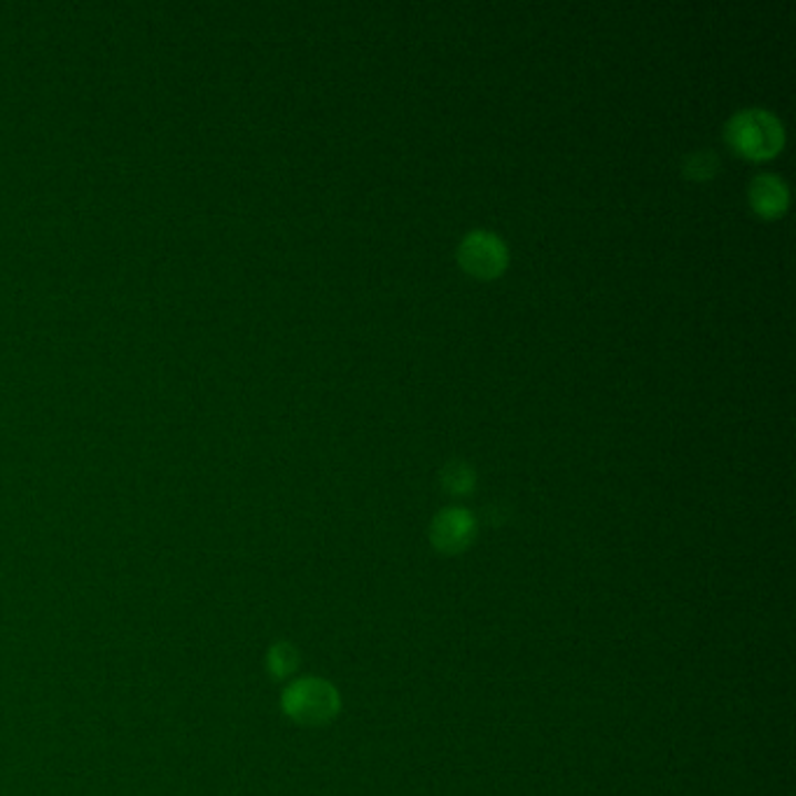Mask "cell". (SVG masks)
Returning <instances> with one entry per match:
<instances>
[{
    "mask_svg": "<svg viewBox=\"0 0 796 796\" xmlns=\"http://www.w3.org/2000/svg\"><path fill=\"white\" fill-rule=\"evenodd\" d=\"M475 469H472L467 463L463 461H451L442 467V484L446 490L456 493V496H463V493H469L475 488Z\"/></svg>",
    "mask_w": 796,
    "mask_h": 796,
    "instance_id": "8992f818",
    "label": "cell"
},
{
    "mask_svg": "<svg viewBox=\"0 0 796 796\" xmlns=\"http://www.w3.org/2000/svg\"><path fill=\"white\" fill-rule=\"evenodd\" d=\"M720 168V159L713 153V149H696V153L686 155L682 170L684 176H690L694 180H707L710 176H715Z\"/></svg>",
    "mask_w": 796,
    "mask_h": 796,
    "instance_id": "52a82bcc",
    "label": "cell"
},
{
    "mask_svg": "<svg viewBox=\"0 0 796 796\" xmlns=\"http://www.w3.org/2000/svg\"><path fill=\"white\" fill-rule=\"evenodd\" d=\"M724 136L741 155L752 159H771L785 143L783 122L764 107H745L726 122Z\"/></svg>",
    "mask_w": 796,
    "mask_h": 796,
    "instance_id": "6da1fadb",
    "label": "cell"
},
{
    "mask_svg": "<svg viewBox=\"0 0 796 796\" xmlns=\"http://www.w3.org/2000/svg\"><path fill=\"white\" fill-rule=\"evenodd\" d=\"M271 669L278 675H288L297 669V652L290 648V644H278V648L271 652Z\"/></svg>",
    "mask_w": 796,
    "mask_h": 796,
    "instance_id": "ba28073f",
    "label": "cell"
},
{
    "mask_svg": "<svg viewBox=\"0 0 796 796\" xmlns=\"http://www.w3.org/2000/svg\"><path fill=\"white\" fill-rule=\"evenodd\" d=\"M339 692L325 680H301L286 694L288 715L304 724H325L339 713Z\"/></svg>",
    "mask_w": 796,
    "mask_h": 796,
    "instance_id": "7a4b0ae2",
    "label": "cell"
},
{
    "mask_svg": "<svg viewBox=\"0 0 796 796\" xmlns=\"http://www.w3.org/2000/svg\"><path fill=\"white\" fill-rule=\"evenodd\" d=\"M509 252L498 234L488 229H472L458 246V262L472 276L493 278L507 267Z\"/></svg>",
    "mask_w": 796,
    "mask_h": 796,
    "instance_id": "3957f363",
    "label": "cell"
},
{
    "mask_svg": "<svg viewBox=\"0 0 796 796\" xmlns=\"http://www.w3.org/2000/svg\"><path fill=\"white\" fill-rule=\"evenodd\" d=\"M750 204L764 218H776L789 204V189L776 174H759L750 183Z\"/></svg>",
    "mask_w": 796,
    "mask_h": 796,
    "instance_id": "5b68a950",
    "label": "cell"
},
{
    "mask_svg": "<svg viewBox=\"0 0 796 796\" xmlns=\"http://www.w3.org/2000/svg\"><path fill=\"white\" fill-rule=\"evenodd\" d=\"M477 535V521L463 507L442 509L430 524V542L442 554L465 551Z\"/></svg>",
    "mask_w": 796,
    "mask_h": 796,
    "instance_id": "277c9868",
    "label": "cell"
}]
</instances>
